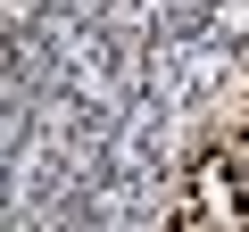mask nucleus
I'll return each instance as SVG.
<instances>
[{
    "label": "nucleus",
    "instance_id": "1",
    "mask_svg": "<svg viewBox=\"0 0 249 232\" xmlns=\"http://www.w3.org/2000/svg\"><path fill=\"white\" fill-rule=\"evenodd\" d=\"M175 207H191L208 232H232V224H249V166H241V149H232V141H208V149H191V166L175 174Z\"/></svg>",
    "mask_w": 249,
    "mask_h": 232
}]
</instances>
